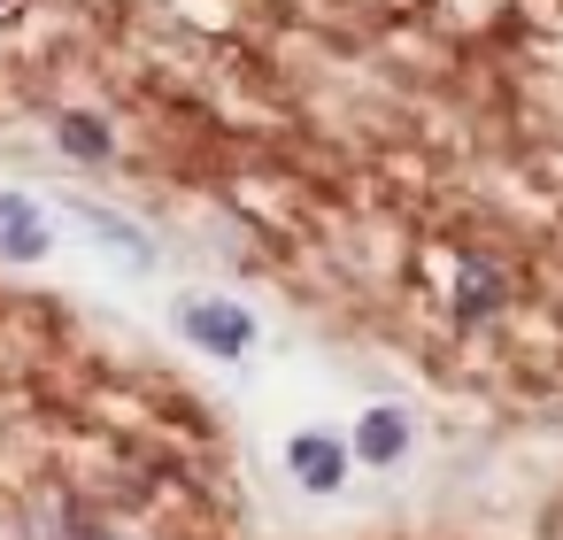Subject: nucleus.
Segmentation results:
<instances>
[{
	"label": "nucleus",
	"mask_w": 563,
	"mask_h": 540,
	"mask_svg": "<svg viewBox=\"0 0 563 540\" xmlns=\"http://www.w3.org/2000/svg\"><path fill=\"white\" fill-rule=\"evenodd\" d=\"M178 332H186L194 348H209V355H247V348H255V317H247L240 301H217V294L186 301V309H178Z\"/></svg>",
	"instance_id": "f257e3e1"
},
{
	"label": "nucleus",
	"mask_w": 563,
	"mask_h": 540,
	"mask_svg": "<svg viewBox=\"0 0 563 540\" xmlns=\"http://www.w3.org/2000/svg\"><path fill=\"white\" fill-rule=\"evenodd\" d=\"M286 463H294V478H301L309 494H340V478H347V448H340L332 432H301V440L286 448Z\"/></svg>",
	"instance_id": "f03ea898"
},
{
	"label": "nucleus",
	"mask_w": 563,
	"mask_h": 540,
	"mask_svg": "<svg viewBox=\"0 0 563 540\" xmlns=\"http://www.w3.org/2000/svg\"><path fill=\"white\" fill-rule=\"evenodd\" d=\"M47 240H55V224H47L32 201L0 194V255H9V263H40V255H47Z\"/></svg>",
	"instance_id": "7ed1b4c3"
},
{
	"label": "nucleus",
	"mask_w": 563,
	"mask_h": 540,
	"mask_svg": "<svg viewBox=\"0 0 563 540\" xmlns=\"http://www.w3.org/2000/svg\"><path fill=\"white\" fill-rule=\"evenodd\" d=\"M355 455H363V463H401V455H409V417H401V409H371V417L355 425Z\"/></svg>",
	"instance_id": "20e7f679"
},
{
	"label": "nucleus",
	"mask_w": 563,
	"mask_h": 540,
	"mask_svg": "<svg viewBox=\"0 0 563 540\" xmlns=\"http://www.w3.org/2000/svg\"><path fill=\"white\" fill-rule=\"evenodd\" d=\"M501 309V271L494 263H463L455 271V317H494Z\"/></svg>",
	"instance_id": "39448f33"
},
{
	"label": "nucleus",
	"mask_w": 563,
	"mask_h": 540,
	"mask_svg": "<svg viewBox=\"0 0 563 540\" xmlns=\"http://www.w3.org/2000/svg\"><path fill=\"white\" fill-rule=\"evenodd\" d=\"M55 140H63V155H78V163H101V155H109V124H101V117H63Z\"/></svg>",
	"instance_id": "423d86ee"
}]
</instances>
